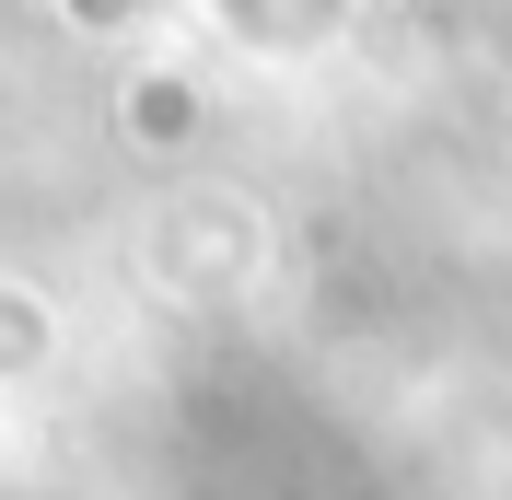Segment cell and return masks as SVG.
Masks as SVG:
<instances>
[{"label":"cell","instance_id":"6da1fadb","mask_svg":"<svg viewBox=\"0 0 512 500\" xmlns=\"http://www.w3.org/2000/svg\"><path fill=\"white\" fill-rule=\"evenodd\" d=\"M163 268H187V303H222V291H245V280H268V210L256 198H187V221L163 233Z\"/></svg>","mask_w":512,"mask_h":500},{"label":"cell","instance_id":"7a4b0ae2","mask_svg":"<svg viewBox=\"0 0 512 500\" xmlns=\"http://www.w3.org/2000/svg\"><path fill=\"white\" fill-rule=\"evenodd\" d=\"M128 128H140V140H187L198 128V82L187 70H140V82H128Z\"/></svg>","mask_w":512,"mask_h":500},{"label":"cell","instance_id":"3957f363","mask_svg":"<svg viewBox=\"0 0 512 500\" xmlns=\"http://www.w3.org/2000/svg\"><path fill=\"white\" fill-rule=\"evenodd\" d=\"M338 12H350V0H338Z\"/></svg>","mask_w":512,"mask_h":500}]
</instances>
